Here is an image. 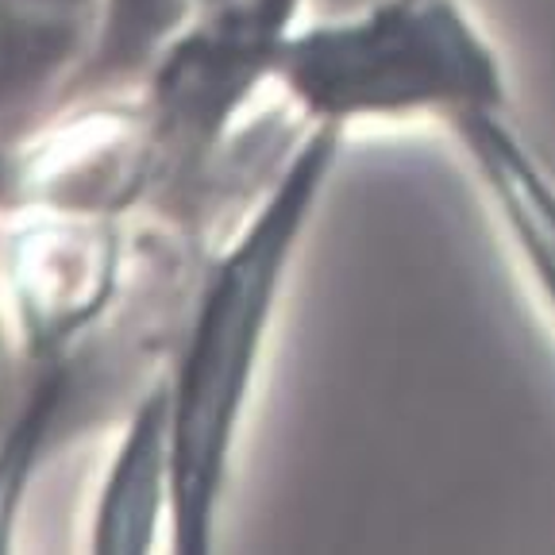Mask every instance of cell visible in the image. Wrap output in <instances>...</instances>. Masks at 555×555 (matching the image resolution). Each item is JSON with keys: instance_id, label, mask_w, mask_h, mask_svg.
Wrapping results in <instances>:
<instances>
[{"instance_id": "cell-1", "label": "cell", "mask_w": 555, "mask_h": 555, "mask_svg": "<svg viewBox=\"0 0 555 555\" xmlns=\"http://www.w3.org/2000/svg\"><path fill=\"white\" fill-rule=\"evenodd\" d=\"M344 128L305 124L247 220L201 262L163 366L170 440V547L208 555L217 547L232 455L259 382L262 351L301 240L332 182Z\"/></svg>"}, {"instance_id": "cell-2", "label": "cell", "mask_w": 555, "mask_h": 555, "mask_svg": "<svg viewBox=\"0 0 555 555\" xmlns=\"http://www.w3.org/2000/svg\"><path fill=\"white\" fill-rule=\"evenodd\" d=\"M305 124L440 120L509 108L502 54L460 0H371L297 24L270 74Z\"/></svg>"}, {"instance_id": "cell-3", "label": "cell", "mask_w": 555, "mask_h": 555, "mask_svg": "<svg viewBox=\"0 0 555 555\" xmlns=\"http://www.w3.org/2000/svg\"><path fill=\"white\" fill-rule=\"evenodd\" d=\"M305 0H193L185 27L139 89V212L205 232L235 124L274 74Z\"/></svg>"}, {"instance_id": "cell-4", "label": "cell", "mask_w": 555, "mask_h": 555, "mask_svg": "<svg viewBox=\"0 0 555 555\" xmlns=\"http://www.w3.org/2000/svg\"><path fill=\"white\" fill-rule=\"evenodd\" d=\"M448 131L494 208L505 240L529 270L540 301L555 317V173L532 143L509 124L505 108L451 120Z\"/></svg>"}, {"instance_id": "cell-5", "label": "cell", "mask_w": 555, "mask_h": 555, "mask_svg": "<svg viewBox=\"0 0 555 555\" xmlns=\"http://www.w3.org/2000/svg\"><path fill=\"white\" fill-rule=\"evenodd\" d=\"M190 12L193 0H101L89 43L66 69L35 128L128 101L131 89L147 86L151 69L185 27Z\"/></svg>"}, {"instance_id": "cell-6", "label": "cell", "mask_w": 555, "mask_h": 555, "mask_svg": "<svg viewBox=\"0 0 555 555\" xmlns=\"http://www.w3.org/2000/svg\"><path fill=\"white\" fill-rule=\"evenodd\" d=\"M170 525V440L163 378L143 386L93 509V552H151Z\"/></svg>"}]
</instances>
